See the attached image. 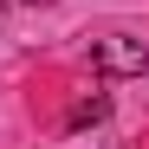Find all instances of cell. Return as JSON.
I'll list each match as a JSON object with an SVG mask.
<instances>
[{
    "label": "cell",
    "mask_w": 149,
    "mask_h": 149,
    "mask_svg": "<svg viewBox=\"0 0 149 149\" xmlns=\"http://www.w3.org/2000/svg\"><path fill=\"white\" fill-rule=\"evenodd\" d=\"M91 58L110 78H136V71H149V45L130 39V33H104V39H91Z\"/></svg>",
    "instance_id": "6da1fadb"
},
{
    "label": "cell",
    "mask_w": 149,
    "mask_h": 149,
    "mask_svg": "<svg viewBox=\"0 0 149 149\" xmlns=\"http://www.w3.org/2000/svg\"><path fill=\"white\" fill-rule=\"evenodd\" d=\"M104 110H110V97H78V104H71V130H84V123H104Z\"/></svg>",
    "instance_id": "7a4b0ae2"
}]
</instances>
